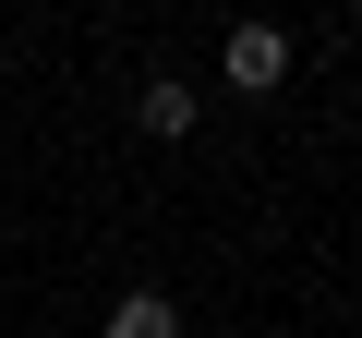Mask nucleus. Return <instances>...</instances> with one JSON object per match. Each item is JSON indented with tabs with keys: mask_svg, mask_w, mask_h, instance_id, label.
Wrapping results in <instances>:
<instances>
[{
	"mask_svg": "<svg viewBox=\"0 0 362 338\" xmlns=\"http://www.w3.org/2000/svg\"><path fill=\"white\" fill-rule=\"evenodd\" d=\"M278 73H290V37H278V25H230V85H242V97H266Z\"/></svg>",
	"mask_w": 362,
	"mask_h": 338,
	"instance_id": "nucleus-1",
	"label": "nucleus"
},
{
	"mask_svg": "<svg viewBox=\"0 0 362 338\" xmlns=\"http://www.w3.org/2000/svg\"><path fill=\"white\" fill-rule=\"evenodd\" d=\"M109 338H181V302L169 290H121L109 302Z\"/></svg>",
	"mask_w": 362,
	"mask_h": 338,
	"instance_id": "nucleus-3",
	"label": "nucleus"
},
{
	"mask_svg": "<svg viewBox=\"0 0 362 338\" xmlns=\"http://www.w3.org/2000/svg\"><path fill=\"white\" fill-rule=\"evenodd\" d=\"M194 109H206V97H194V85H181V73H157V85L133 97V121H145L157 145H181V133H194Z\"/></svg>",
	"mask_w": 362,
	"mask_h": 338,
	"instance_id": "nucleus-2",
	"label": "nucleus"
}]
</instances>
